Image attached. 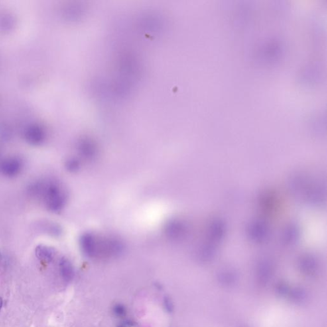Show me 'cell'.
Listing matches in <instances>:
<instances>
[{"mask_svg":"<svg viewBox=\"0 0 327 327\" xmlns=\"http://www.w3.org/2000/svg\"><path fill=\"white\" fill-rule=\"evenodd\" d=\"M30 192L41 196L46 207L52 212H60L68 202L66 190L56 180L35 183L31 186Z\"/></svg>","mask_w":327,"mask_h":327,"instance_id":"6da1fadb","label":"cell"},{"mask_svg":"<svg viewBox=\"0 0 327 327\" xmlns=\"http://www.w3.org/2000/svg\"><path fill=\"white\" fill-rule=\"evenodd\" d=\"M45 228L46 232L52 236L58 237L62 234V229L58 224H53V223L49 224L47 225Z\"/></svg>","mask_w":327,"mask_h":327,"instance_id":"30bf717a","label":"cell"},{"mask_svg":"<svg viewBox=\"0 0 327 327\" xmlns=\"http://www.w3.org/2000/svg\"><path fill=\"white\" fill-rule=\"evenodd\" d=\"M81 162L80 159L76 157L69 158L66 162V168L68 172H76L81 169Z\"/></svg>","mask_w":327,"mask_h":327,"instance_id":"9c48e42d","label":"cell"},{"mask_svg":"<svg viewBox=\"0 0 327 327\" xmlns=\"http://www.w3.org/2000/svg\"><path fill=\"white\" fill-rule=\"evenodd\" d=\"M113 311L117 317H123L126 315V309L121 304H117L114 306Z\"/></svg>","mask_w":327,"mask_h":327,"instance_id":"8fae6325","label":"cell"},{"mask_svg":"<svg viewBox=\"0 0 327 327\" xmlns=\"http://www.w3.org/2000/svg\"><path fill=\"white\" fill-rule=\"evenodd\" d=\"M78 152L82 159L88 162L96 159L99 153L97 145L89 139H83L79 143Z\"/></svg>","mask_w":327,"mask_h":327,"instance_id":"277c9868","label":"cell"},{"mask_svg":"<svg viewBox=\"0 0 327 327\" xmlns=\"http://www.w3.org/2000/svg\"><path fill=\"white\" fill-rule=\"evenodd\" d=\"M59 267H60L61 275L64 281H70L74 277V268L70 261L64 258L61 259Z\"/></svg>","mask_w":327,"mask_h":327,"instance_id":"ba28073f","label":"cell"},{"mask_svg":"<svg viewBox=\"0 0 327 327\" xmlns=\"http://www.w3.org/2000/svg\"><path fill=\"white\" fill-rule=\"evenodd\" d=\"M36 257L45 262H51L53 259L55 251L52 247L44 245H39L35 249Z\"/></svg>","mask_w":327,"mask_h":327,"instance_id":"52a82bcc","label":"cell"},{"mask_svg":"<svg viewBox=\"0 0 327 327\" xmlns=\"http://www.w3.org/2000/svg\"><path fill=\"white\" fill-rule=\"evenodd\" d=\"M79 246L88 258L107 255L106 237H101L92 233H85L79 238Z\"/></svg>","mask_w":327,"mask_h":327,"instance_id":"7a4b0ae2","label":"cell"},{"mask_svg":"<svg viewBox=\"0 0 327 327\" xmlns=\"http://www.w3.org/2000/svg\"><path fill=\"white\" fill-rule=\"evenodd\" d=\"M22 168L23 163L19 158H9L0 163V172L8 177H14L21 172Z\"/></svg>","mask_w":327,"mask_h":327,"instance_id":"3957f363","label":"cell"},{"mask_svg":"<svg viewBox=\"0 0 327 327\" xmlns=\"http://www.w3.org/2000/svg\"><path fill=\"white\" fill-rule=\"evenodd\" d=\"M2 305H3V301H2L1 298H0V310H1Z\"/></svg>","mask_w":327,"mask_h":327,"instance_id":"4fadbf2b","label":"cell"},{"mask_svg":"<svg viewBox=\"0 0 327 327\" xmlns=\"http://www.w3.org/2000/svg\"></svg>","mask_w":327,"mask_h":327,"instance_id":"5bb4252c","label":"cell"},{"mask_svg":"<svg viewBox=\"0 0 327 327\" xmlns=\"http://www.w3.org/2000/svg\"><path fill=\"white\" fill-rule=\"evenodd\" d=\"M164 305H165L166 310H167L168 311L170 312L172 311V308H173V306H172V301H171L170 298H165V300H164Z\"/></svg>","mask_w":327,"mask_h":327,"instance_id":"7c38bea8","label":"cell"},{"mask_svg":"<svg viewBox=\"0 0 327 327\" xmlns=\"http://www.w3.org/2000/svg\"><path fill=\"white\" fill-rule=\"evenodd\" d=\"M25 138L27 141L32 145H39L43 141L45 135L40 127L34 126V127H30L26 131Z\"/></svg>","mask_w":327,"mask_h":327,"instance_id":"8992f818","label":"cell"},{"mask_svg":"<svg viewBox=\"0 0 327 327\" xmlns=\"http://www.w3.org/2000/svg\"><path fill=\"white\" fill-rule=\"evenodd\" d=\"M184 226L180 221L172 219L166 223L164 233L171 239H177L182 235Z\"/></svg>","mask_w":327,"mask_h":327,"instance_id":"5b68a950","label":"cell"}]
</instances>
